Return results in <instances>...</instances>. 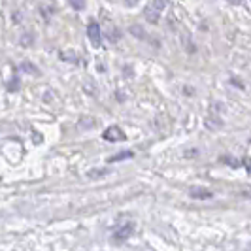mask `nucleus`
Instances as JSON below:
<instances>
[{
    "mask_svg": "<svg viewBox=\"0 0 251 251\" xmlns=\"http://www.w3.org/2000/svg\"><path fill=\"white\" fill-rule=\"evenodd\" d=\"M87 36H89L91 44H93L95 48H99V46H100L102 36H100V26H99V23H95V21H93V23L87 26Z\"/></svg>",
    "mask_w": 251,
    "mask_h": 251,
    "instance_id": "f03ea898",
    "label": "nucleus"
},
{
    "mask_svg": "<svg viewBox=\"0 0 251 251\" xmlns=\"http://www.w3.org/2000/svg\"><path fill=\"white\" fill-rule=\"evenodd\" d=\"M164 6H166V0H150V2H148V6H146L144 15L148 17V21L155 23V21L159 19L161 12L164 10Z\"/></svg>",
    "mask_w": 251,
    "mask_h": 251,
    "instance_id": "f257e3e1",
    "label": "nucleus"
},
{
    "mask_svg": "<svg viewBox=\"0 0 251 251\" xmlns=\"http://www.w3.org/2000/svg\"><path fill=\"white\" fill-rule=\"evenodd\" d=\"M228 2H230V4H240L242 0H228Z\"/></svg>",
    "mask_w": 251,
    "mask_h": 251,
    "instance_id": "6e6552de",
    "label": "nucleus"
},
{
    "mask_svg": "<svg viewBox=\"0 0 251 251\" xmlns=\"http://www.w3.org/2000/svg\"><path fill=\"white\" fill-rule=\"evenodd\" d=\"M125 138V132L119 126H110L108 130H104V140H108V142H123Z\"/></svg>",
    "mask_w": 251,
    "mask_h": 251,
    "instance_id": "7ed1b4c3",
    "label": "nucleus"
},
{
    "mask_svg": "<svg viewBox=\"0 0 251 251\" xmlns=\"http://www.w3.org/2000/svg\"><path fill=\"white\" fill-rule=\"evenodd\" d=\"M132 230H134V225L132 223H125V226L115 230V240H126L132 234Z\"/></svg>",
    "mask_w": 251,
    "mask_h": 251,
    "instance_id": "20e7f679",
    "label": "nucleus"
},
{
    "mask_svg": "<svg viewBox=\"0 0 251 251\" xmlns=\"http://www.w3.org/2000/svg\"><path fill=\"white\" fill-rule=\"evenodd\" d=\"M70 2H72L74 10H83L85 8V0H70Z\"/></svg>",
    "mask_w": 251,
    "mask_h": 251,
    "instance_id": "423d86ee",
    "label": "nucleus"
},
{
    "mask_svg": "<svg viewBox=\"0 0 251 251\" xmlns=\"http://www.w3.org/2000/svg\"><path fill=\"white\" fill-rule=\"evenodd\" d=\"M125 157H132V153H130V151H126V153H121V155H115V157H112L110 161H121V159H125Z\"/></svg>",
    "mask_w": 251,
    "mask_h": 251,
    "instance_id": "0eeeda50",
    "label": "nucleus"
},
{
    "mask_svg": "<svg viewBox=\"0 0 251 251\" xmlns=\"http://www.w3.org/2000/svg\"><path fill=\"white\" fill-rule=\"evenodd\" d=\"M191 197H195V199H210L212 197V193L208 191V189H191Z\"/></svg>",
    "mask_w": 251,
    "mask_h": 251,
    "instance_id": "39448f33",
    "label": "nucleus"
}]
</instances>
